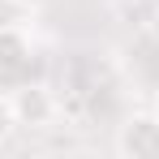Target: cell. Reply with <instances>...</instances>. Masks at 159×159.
Segmentation results:
<instances>
[{"mask_svg": "<svg viewBox=\"0 0 159 159\" xmlns=\"http://www.w3.org/2000/svg\"><path fill=\"white\" fill-rule=\"evenodd\" d=\"M9 4H17V9H43L48 0H9Z\"/></svg>", "mask_w": 159, "mask_h": 159, "instance_id": "6", "label": "cell"}, {"mask_svg": "<svg viewBox=\"0 0 159 159\" xmlns=\"http://www.w3.org/2000/svg\"><path fill=\"white\" fill-rule=\"evenodd\" d=\"M112 151L120 159H159V116L155 112H133L116 125Z\"/></svg>", "mask_w": 159, "mask_h": 159, "instance_id": "1", "label": "cell"}, {"mask_svg": "<svg viewBox=\"0 0 159 159\" xmlns=\"http://www.w3.org/2000/svg\"><path fill=\"white\" fill-rule=\"evenodd\" d=\"M146 30H151V39H155V48H159V9L151 13V22H146Z\"/></svg>", "mask_w": 159, "mask_h": 159, "instance_id": "5", "label": "cell"}, {"mask_svg": "<svg viewBox=\"0 0 159 159\" xmlns=\"http://www.w3.org/2000/svg\"><path fill=\"white\" fill-rule=\"evenodd\" d=\"M17 129V116H13V99H9V90H0V146L13 138Z\"/></svg>", "mask_w": 159, "mask_h": 159, "instance_id": "4", "label": "cell"}, {"mask_svg": "<svg viewBox=\"0 0 159 159\" xmlns=\"http://www.w3.org/2000/svg\"><path fill=\"white\" fill-rule=\"evenodd\" d=\"M30 56H34V43L22 26H0V69L4 73H17L26 69Z\"/></svg>", "mask_w": 159, "mask_h": 159, "instance_id": "3", "label": "cell"}, {"mask_svg": "<svg viewBox=\"0 0 159 159\" xmlns=\"http://www.w3.org/2000/svg\"><path fill=\"white\" fill-rule=\"evenodd\" d=\"M151 112H155V116H159V90H155V103H151Z\"/></svg>", "mask_w": 159, "mask_h": 159, "instance_id": "7", "label": "cell"}, {"mask_svg": "<svg viewBox=\"0 0 159 159\" xmlns=\"http://www.w3.org/2000/svg\"><path fill=\"white\" fill-rule=\"evenodd\" d=\"M13 99V116H17V129H48L56 120V95L43 82H22L9 90Z\"/></svg>", "mask_w": 159, "mask_h": 159, "instance_id": "2", "label": "cell"}]
</instances>
